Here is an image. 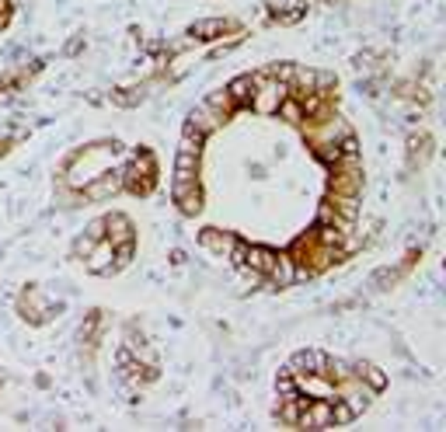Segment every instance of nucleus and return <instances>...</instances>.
<instances>
[{"instance_id": "obj_3", "label": "nucleus", "mask_w": 446, "mask_h": 432, "mask_svg": "<svg viewBox=\"0 0 446 432\" xmlns=\"http://www.w3.org/2000/svg\"><path fill=\"white\" fill-rule=\"evenodd\" d=\"M119 188H123V178H111V175H105L101 182L87 185V188H84V195H87V199H101V195H111V192H119Z\"/></svg>"}, {"instance_id": "obj_1", "label": "nucleus", "mask_w": 446, "mask_h": 432, "mask_svg": "<svg viewBox=\"0 0 446 432\" xmlns=\"http://www.w3.org/2000/svg\"><path fill=\"white\" fill-rule=\"evenodd\" d=\"M209 251H216V255H231L234 248H237V241L231 237V234H223V230H202V237H199Z\"/></svg>"}, {"instance_id": "obj_2", "label": "nucleus", "mask_w": 446, "mask_h": 432, "mask_svg": "<svg viewBox=\"0 0 446 432\" xmlns=\"http://www.w3.org/2000/svg\"><path fill=\"white\" fill-rule=\"evenodd\" d=\"M108 227H111L108 244H129V241H133V230H129V220H126V216H111Z\"/></svg>"}]
</instances>
